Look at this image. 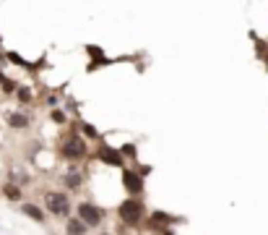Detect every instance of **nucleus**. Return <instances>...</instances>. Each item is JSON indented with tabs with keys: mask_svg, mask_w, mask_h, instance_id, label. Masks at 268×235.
Instances as JSON below:
<instances>
[{
	"mask_svg": "<svg viewBox=\"0 0 268 235\" xmlns=\"http://www.w3.org/2000/svg\"><path fill=\"white\" fill-rule=\"evenodd\" d=\"M143 214H146V204H143V199H125V201H120V207H117V217H120V222H125V225H141V219Z\"/></svg>",
	"mask_w": 268,
	"mask_h": 235,
	"instance_id": "obj_1",
	"label": "nucleus"
},
{
	"mask_svg": "<svg viewBox=\"0 0 268 235\" xmlns=\"http://www.w3.org/2000/svg\"><path fill=\"white\" fill-rule=\"evenodd\" d=\"M44 209H47L52 217H68L71 219L73 204H71L65 191H47L44 193Z\"/></svg>",
	"mask_w": 268,
	"mask_h": 235,
	"instance_id": "obj_2",
	"label": "nucleus"
},
{
	"mask_svg": "<svg viewBox=\"0 0 268 235\" xmlns=\"http://www.w3.org/2000/svg\"><path fill=\"white\" fill-rule=\"evenodd\" d=\"M86 141L81 139V136H68V139L60 144V154L65 157V160H71V162H78V160H83L86 157Z\"/></svg>",
	"mask_w": 268,
	"mask_h": 235,
	"instance_id": "obj_3",
	"label": "nucleus"
},
{
	"mask_svg": "<svg viewBox=\"0 0 268 235\" xmlns=\"http://www.w3.org/2000/svg\"><path fill=\"white\" fill-rule=\"evenodd\" d=\"M76 212H78V219L86 227H96V225H102V219H104V209L91 204V201H81L78 207H76Z\"/></svg>",
	"mask_w": 268,
	"mask_h": 235,
	"instance_id": "obj_4",
	"label": "nucleus"
},
{
	"mask_svg": "<svg viewBox=\"0 0 268 235\" xmlns=\"http://www.w3.org/2000/svg\"><path fill=\"white\" fill-rule=\"evenodd\" d=\"M122 186H125V191L133 196V199H141V193H143V178L135 170L122 168Z\"/></svg>",
	"mask_w": 268,
	"mask_h": 235,
	"instance_id": "obj_5",
	"label": "nucleus"
},
{
	"mask_svg": "<svg viewBox=\"0 0 268 235\" xmlns=\"http://www.w3.org/2000/svg\"><path fill=\"white\" fill-rule=\"evenodd\" d=\"M96 157H99L104 165H110V168H122V165H125V160H122V154H120V149H112L110 144H99Z\"/></svg>",
	"mask_w": 268,
	"mask_h": 235,
	"instance_id": "obj_6",
	"label": "nucleus"
},
{
	"mask_svg": "<svg viewBox=\"0 0 268 235\" xmlns=\"http://www.w3.org/2000/svg\"><path fill=\"white\" fill-rule=\"evenodd\" d=\"M29 123H32V120H29V115H24V112H11L8 115V126L13 131H26Z\"/></svg>",
	"mask_w": 268,
	"mask_h": 235,
	"instance_id": "obj_7",
	"label": "nucleus"
},
{
	"mask_svg": "<svg viewBox=\"0 0 268 235\" xmlns=\"http://www.w3.org/2000/svg\"><path fill=\"white\" fill-rule=\"evenodd\" d=\"M21 212H24L29 219H34V222H39V225L44 222V209H42V207H37V204H29V201H26V204H21Z\"/></svg>",
	"mask_w": 268,
	"mask_h": 235,
	"instance_id": "obj_8",
	"label": "nucleus"
},
{
	"mask_svg": "<svg viewBox=\"0 0 268 235\" xmlns=\"http://www.w3.org/2000/svg\"><path fill=\"white\" fill-rule=\"evenodd\" d=\"M89 233V227L81 222L78 217H71L68 219V225H65V235H86Z\"/></svg>",
	"mask_w": 268,
	"mask_h": 235,
	"instance_id": "obj_9",
	"label": "nucleus"
},
{
	"mask_svg": "<svg viewBox=\"0 0 268 235\" xmlns=\"http://www.w3.org/2000/svg\"><path fill=\"white\" fill-rule=\"evenodd\" d=\"M63 183H65L68 191H78V188L83 186V175L78 170H73V172H68V175L63 178Z\"/></svg>",
	"mask_w": 268,
	"mask_h": 235,
	"instance_id": "obj_10",
	"label": "nucleus"
},
{
	"mask_svg": "<svg viewBox=\"0 0 268 235\" xmlns=\"http://www.w3.org/2000/svg\"><path fill=\"white\" fill-rule=\"evenodd\" d=\"M0 191H3V196L8 201H21V196H24V193H21V188H19V183H13V180H11V183H3Z\"/></svg>",
	"mask_w": 268,
	"mask_h": 235,
	"instance_id": "obj_11",
	"label": "nucleus"
},
{
	"mask_svg": "<svg viewBox=\"0 0 268 235\" xmlns=\"http://www.w3.org/2000/svg\"><path fill=\"white\" fill-rule=\"evenodd\" d=\"M5 60H11L13 65H21V68H32V65H29V63H26L24 58L19 55V52H5Z\"/></svg>",
	"mask_w": 268,
	"mask_h": 235,
	"instance_id": "obj_12",
	"label": "nucleus"
},
{
	"mask_svg": "<svg viewBox=\"0 0 268 235\" xmlns=\"http://www.w3.org/2000/svg\"><path fill=\"white\" fill-rule=\"evenodd\" d=\"M16 97H19V102H21V105H29V102H32V89L19 86V89H16Z\"/></svg>",
	"mask_w": 268,
	"mask_h": 235,
	"instance_id": "obj_13",
	"label": "nucleus"
},
{
	"mask_svg": "<svg viewBox=\"0 0 268 235\" xmlns=\"http://www.w3.org/2000/svg\"><path fill=\"white\" fill-rule=\"evenodd\" d=\"M0 89H3V92H5V94H16V89H19V84H16V81H13V79H5V81H3V84H0Z\"/></svg>",
	"mask_w": 268,
	"mask_h": 235,
	"instance_id": "obj_14",
	"label": "nucleus"
},
{
	"mask_svg": "<svg viewBox=\"0 0 268 235\" xmlns=\"http://www.w3.org/2000/svg\"><path fill=\"white\" fill-rule=\"evenodd\" d=\"M50 118H52V123H57V126H63V123H65V112H63V110H52V112H50Z\"/></svg>",
	"mask_w": 268,
	"mask_h": 235,
	"instance_id": "obj_15",
	"label": "nucleus"
},
{
	"mask_svg": "<svg viewBox=\"0 0 268 235\" xmlns=\"http://www.w3.org/2000/svg\"><path fill=\"white\" fill-rule=\"evenodd\" d=\"M78 128H81V131H83V133H86V136H89V139H96V136H99V133L94 131V128H91V126H89V123H78Z\"/></svg>",
	"mask_w": 268,
	"mask_h": 235,
	"instance_id": "obj_16",
	"label": "nucleus"
},
{
	"mask_svg": "<svg viewBox=\"0 0 268 235\" xmlns=\"http://www.w3.org/2000/svg\"><path fill=\"white\" fill-rule=\"evenodd\" d=\"M120 154H128V157H133V154H135V147H133V144H128V147H122V149H120Z\"/></svg>",
	"mask_w": 268,
	"mask_h": 235,
	"instance_id": "obj_17",
	"label": "nucleus"
},
{
	"mask_svg": "<svg viewBox=\"0 0 268 235\" xmlns=\"http://www.w3.org/2000/svg\"><path fill=\"white\" fill-rule=\"evenodd\" d=\"M3 60H5V55H0V65H3Z\"/></svg>",
	"mask_w": 268,
	"mask_h": 235,
	"instance_id": "obj_18",
	"label": "nucleus"
},
{
	"mask_svg": "<svg viewBox=\"0 0 268 235\" xmlns=\"http://www.w3.org/2000/svg\"><path fill=\"white\" fill-rule=\"evenodd\" d=\"M99 235H110V233H99Z\"/></svg>",
	"mask_w": 268,
	"mask_h": 235,
	"instance_id": "obj_19",
	"label": "nucleus"
},
{
	"mask_svg": "<svg viewBox=\"0 0 268 235\" xmlns=\"http://www.w3.org/2000/svg\"><path fill=\"white\" fill-rule=\"evenodd\" d=\"M0 44H3V37H0Z\"/></svg>",
	"mask_w": 268,
	"mask_h": 235,
	"instance_id": "obj_20",
	"label": "nucleus"
},
{
	"mask_svg": "<svg viewBox=\"0 0 268 235\" xmlns=\"http://www.w3.org/2000/svg\"><path fill=\"white\" fill-rule=\"evenodd\" d=\"M266 65H268V58H266Z\"/></svg>",
	"mask_w": 268,
	"mask_h": 235,
	"instance_id": "obj_21",
	"label": "nucleus"
}]
</instances>
